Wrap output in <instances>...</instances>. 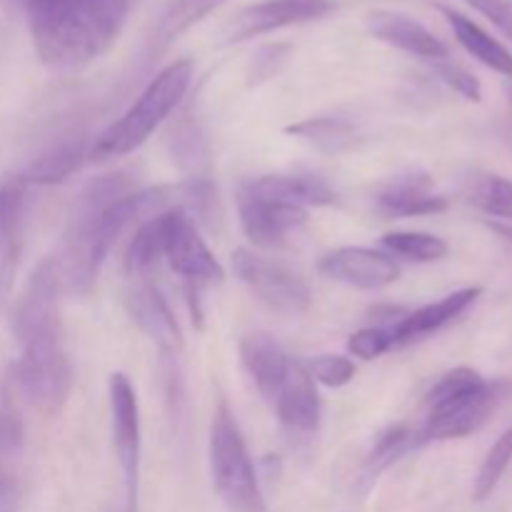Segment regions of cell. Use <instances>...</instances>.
<instances>
[{"instance_id": "8fae6325", "label": "cell", "mask_w": 512, "mask_h": 512, "mask_svg": "<svg viewBox=\"0 0 512 512\" xmlns=\"http://www.w3.org/2000/svg\"><path fill=\"white\" fill-rule=\"evenodd\" d=\"M240 228L258 248H285L308 225V210L260 195L243 183L238 190Z\"/></svg>"}, {"instance_id": "ffe728a7", "label": "cell", "mask_w": 512, "mask_h": 512, "mask_svg": "<svg viewBox=\"0 0 512 512\" xmlns=\"http://www.w3.org/2000/svg\"><path fill=\"white\" fill-rule=\"evenodd\" d=\"M25 185L18 178L0 185V308L13 285L18 268L20 245H23Z\"/></svg>"}, {"instance_id": "7a4b0ae2", "label": "cell", "mask_w": 512, "mask_h": 512, "mask_svg": "<svg viewBox=\"0 0 512 512\" xmlns=\"http://www.w3.org/2000/svg\"><path fill=\"white\" fill-rule=\"evenodd\" d=\"M63 290L58 260H43L15 300L13 325L20 355L13 368L23 400L40 413L53 415L68 403L73 390V365L63 343L58 300Z\"/></svg>"}, {"instance_id": "5b68a950", "label": "cell", "mask_w": 512, "mask_h": 512, "mask_svg": "<svg viewBox=\"0 0 512 512\" xmlns=\"http://www.w3.org/2000/svg\"><path fill=\"white\" fill-rule=\"evenodd\" d=\"M495 405L498 385L488 383L473 368H455L430 388L420 435L425 443L468 438L488 423Z\"/></svg>"}, {"instance_id": "603a6c76", "label": "cell", "mask_w": 512, "mask_h": 512, "mask_svg": "<svg viewBox=\"0 0 512 512\" xmlns=\"http://www.w3.org/2000/svg\"><path fill=\"white\" fill-rule=\"evenodd\" d=\"M425 440L420 435V428H410V425H390L383 433L375 438L373 448H370L368 458H365L363 473H360V490L368 493L375 483H378L380 475L385 470L393 468L395 463L405 458V455L415 453L418 448H423Z\"/></svg>"}, {"instance_id": "ba28073f", "label": "cell", "mask_w": 512, "mask_h": 512, "mask_svg": "<svg viewBox=\"0 0 512 512\" xmlns=\"http://www.w3.org/2000/svg\"><path fill=\"white\" fill-rule=\"evenodd\" d=\"M163 260L175 275H180L188 290L193 315L200 320V293L208 285L223 283V265L215 260L205 240L200 238L198 223L185 210L170 208L163 213Z\"/></svg>"}, {"instance_id": "7402d4cb", "label": "cell", "mask_w": 512, "mask_h": 512, "mask_svg": "<svg viewBox=\"0 0 512 512\" xmlns=\"http://www.w3.org/2000/svg\"><path fill=\"white\" fill-rule=\"evenodd\" d=\"M440 13L448 20L450 30L455 33L458 43L463 45L475 60H480L485 68L495 70V73L505 75V78H512V53L495 38V35H490L488 30L480 28L475 20L458 13V10L448 8V5H440Z\"/></svg>"}, {"instance_id": "52a82bcc", "label": "cell", "mask_w": 512, "mask_h": 512, "mask_svg": "<svg viewBox=\"0 0 512 512\" xmlns=\"http://www.w3.org/2000/svg\"><path fill=\"white\" fill-rule=\"evenodd\" d=\"M125 305H128V313L135 325L158 348L165 383H168V400L178 415L180 405H183V333H180L178 320H175L168 300L148 278L133 280L128 295H125Z\"/></svg>"}, {"instance_id": "d6986e66", "label": "cell", "mask_w": 512, "mask_h": 512, "mask_svg": "<svg viewBox=\"0 0 512 512\" xmlns=\"http://www.w3.org/2000/svg\"><path fill=\"white\" fill-rule=\"evenodd\" d=\"M238 350L240 363H243L248 378L253 380L255 390H258L268 403H275L285 378H288L290 365H293L288 355H285V350L265 333L243 335Z\"/></svg>"}, {"instance_id": "d590c367", "label": "cell", "mask_w": 512, "mask_h": 512, "mask_svg": "<svg viewBox=\"0 0 512 512\" xmlns=\"http://www.w3.org/2000/svg\"><path fill=\"white\" fill-rule=\"evenodd\" d=\"M283 63V48H280V45H270V48H265L263 53L258 55V58H255V63H253V68H255V73H253V80L255 83H260V80H265V78H270V75L275 73V70H278V65Z\"/></svg>"}, {"instance_id": "83f0119b", "label": "cell", "mask_w": 512, "mask_h": 512, "mask_svg": "<svg viewBox=\"0 0 512 512\" xmlns=\"http://www.w3.org/2000/svg\"><path fill=\"white\" fill-rule=\"evenodd\" d=\"M383 248L390 258L408 260V263H435L448 255V243L443 238L430 233H413V230L383 235Z\"/></svg>"}, {"instance_id": "4fadbf2b", "label": "cell", "mask_w": 512, "mask_h": 512, "mask_svg": "<svg viewBox=\"0 0 512 512\" xmlns=\"http://www.w3.org/2000/svg\"><path fill=\"white\" fill-rule=\"evenodd\" d=\"M320 273L358 290H383L398 280L395 258L373 248H338L320 260Z\"/></svg>"}, {"instance_id": "f1b7e54d", "label": "cell", "mask_w": 512, "mask_h": 512, "mask_svg": "<svg viewBox=\"0 0 512 512\" xmlns=\"http://www.w3.org/2000/svg\"><path fill=\"white\" fill-rule=\"evenodd\" d=\"M170 153H173L175 163L188 170L193 178H203L200 173L208 165V140H205L198 120L183 118L175 125L173 138H170Z\"/></svg>"}, {"instance_id": "cb8c5ba5", "label": "cell", "mask_w": 512, "mask_h": 512, "mask_svg": "<svg viewBox=\"0 0 512 512\" xmlns=\"http://www.w3.org/2000/svg\"><path fill=\"white\" fill-rule=\"evenodd\" d=\"M290 135L305 140L315 150L325 155L348 153L350 148L358 145V125L340 115H318V118H305L300 123H293L288 128Z\"/></svg>"}, {"instance_id": "9a60e30c", "label": "cell", "mask_w": 512, "mask_h": 512, "mask_svg": "<svg viewBox=\"0 0 512 512\" xmlns=\"http://www.w3.org/2000/svg\"><path fill=\"white\" fill-rule=\"evenodd\" d=\"M365 25L375 40L415 55V58L438 63V60H448L450 55L448 45L428 25H423L413 15L400 13V10H375L365 18Z\"/></svg>"}, {"instance_id": "e575fe53", "label": "cell", "mask_w": 512, "mask_h": 512, "mask_svg": "<svg viewBox=\"0 0 512 512\" xmlns=\"http://www.w3.org/2000/svg\"><path fill=\"white\" fill-rule=\"evenodd\" d=\"M18 495V473H15L13 463L0 458V512H15Z\"/></svg>"}, {"instance_id": "1f68e13d", "label": "cell", "mask_w": 512, "mask_h": 512, "mask_svg": "<svg viewBox=\"0 0 512 512\" xmlns=\"http://www.w3.org/2000/svg\"><path fill=\"white\" fill-rule=\"evenodd\" d=\"M348 350L350 355L360 360H375L388 353V350H393V338H390V330L383 328V325H370V328H360L358 333L350 335Z\"/></svg>"}, {"instance_id": "836d02e7", "label": "cell", "mask_w": 512, "mask_h": 512, "mask_svg": "<svg viewBox=\"0 0 512 512\" xmlns=\"http://www.w3.org/2000/svg\"><path fill=\"white\" fill-rule=\"evenodd\" d=\"M465 3L478 10L480 15H485L495 28L503 30L512 40V5L508 0H465Z\"/></svg>"}, {"instance_id": "4dcf8cb0", "label": "cell", "mask_w": 512, "mask_h": 512, "mask_svg": "<svg viewBox=\"0 0 512 512\" xmlns=\"http://www.w3.org/2000/svg\"><path fill=\"white\" fill-rule=\"evenodd\" d=\"M300 365L315 380V385L320 383L325 388H343L355 378V363L345 355H318Z\"/></svg>"}, {"instance_id": "d6a6232c", "label": "cell", "mask_w": 512, "mask_h": 512, "mask_svg": "<svg viewBox=\"0 0 512 512\" xmlns=\"http://www.w3.org/2000/svg\"><path fill=\"white\" fill-rule=\"evenodd\" d=\"M433 73L438 75L448 88H453L455 93L463 95V98L475 100V103H478L480 95H483V90H480V80L475 78L473 73H468L465 68H460V65L450 63V60H438V63H433Z\"/></svg>"}, {"instance_id": "277c9868", "label": "cell", "mask_w": 512, "mask_h": 512, "mask_svg": "<svg viewBox=\"0 0 512 512\" xmlns=\"http://www.w3.org/2000/svg\"><path fill=\"white\" fill-rule=\"evenodd\" d=\"M193 83V60L183 58L160 70L133 105L103 130L90 145V160L105 163V160L123 158V155L138 150L175 108L183 103Z\"/></svg>"}, {"instance_id": "2e32d148", "label": "cell", "mask_w": 512, "mask_h": 512, "mask_svg": "<svg viewBox=\"0 0 512 512\" xmlns=\"http://www.w3.org/2000/svg\"><path fill=\"white\" fill-rule=\"evenodd\" d=\"M375 203L390 218H423L448 208V198L435 190L433 178L423 170H405L385 180L375 193Z\"/></svg>"}, {"instance_id": "6da1fadb", "label": "cell", "mask_w": 512, "mask_h": 512, "mask_svg": "<svg viewBox=\"0 0 512 512\" xmlns=\"http://www.w3.org/2000/svg\"><path fill=\"white\" fill-rule=\"evenodd\" d=\"M170 208L185 210L195 223H203L213 215L215 188L210 180L190 178L140 190L123 170L90 180L75 198L63 250L55 258L65 293L88 295L120 235Z\"/></svg>"}, {"instance_id": "e0dca14e", "label": "cell", "mask_w": 512, "mask_h": 512, "mask_svg": "<svg viewBox=\"0 0 512 512\" xmlns=\"http://www.w3.org/2000/svg\"><path fill=\"white\" fill-rule=\"evenodd\" d=\"M480 293H483L480 288H460L455 293L445 295V298L435 300V303L423 305V308L405 310L403 318L388 328L390 338H393V348H405V345L415 343V340H423L443 330L445 325L458 320L465 310L473 308Z\"/></svg>"}, {"instance_id": "4316f807", "label": "cell", "mask_w": 512, "mask_h": 512, "mask_svg": "<svg viewBox=\"0 0 512 512\" xmlns=\"http://www.w3.org/2000/svg\"><path fill=\"white\" fill-rule=\"evenodd\" d=\"M470 205L500 220H512V180L495 173H473L465 180Z\"/></svg>"}, {"instance_id": "ac0fdd59", "label": "cell", "mask_w": 512, "mask_h": 512, "mask_svg": "<svg viewBox=\"0 0 512 512\" xmlns=\"http://www.w3.org/2000/svg\"><path fill=\"white\" fill-rule=\"evenodd\" d=\"M90 138L83 130L60 135L55 143H50L38 158L30 160L28 168L20 173V183L28 185H58L65 183L70 175L78 173L90 160Z\"/></svg>"}, {"instance_id": "f546056e", "label": "cell", "mask_w": 512, "mask_h": 512, "mask_svg": "<svg viewBox=\"0 0 512 512\" xmlns=\"http://www.w3.org/2000/svg\"><path fill=\"white\" fill-rule=\"evenodd\" d=\"M512 463V428L505 430L498 440L493 443V448L485 455L483 465H480L478 475H475L473 485V500L475 503H483L490 495L495 493V488L500 485L503 475L508 473Z\"/></svg>"}, {"instance_id": "484cf974", "label": "cell", "mask_w": 512, "mask_h": 512, "mask_svg": "<svg viewBox=\"0 0 512 512\" xmlns=\"http://www.w3.org/2000/svg\"><path fill=\"white\" fill-rule=\"evenodd\" d=\"M25 445L23 393L18 388L13 368L0 378V458L15 463Z\"/></svg>"}, {"instance_id": "8d00e7d4", "label": "cell", "mask_w": 512, "mask_h": 512, "mask_svg": "<svg viewBox=\"0 0 512 512\" xmlns=\"http://www.w3.org/2000/svg\"><path fill=\"white\" fill-rule=\"evenodd\" d=\"M508 105H510V118H508V128H505V143H508L512 150V83L508 85Z\"/></svg>"}, {"instance_id": "7c38bea8", "label": "cell", "mask_w": 512, "mask_h": 512, "mask_svg": "<svg viewBox=\"0 0 512 512\" xmlns=\"http://www.w3.org/2000/svg\"><path fill=\"white\" fill-rule=\"evenodd\" d=\"M333 10V0H260L240 10L230 20L225 30V43H243V40L290 28V25L320 20Z\"/></svg>"}, {"instance_id": "5bb4252c", "label": "cell", "mask_w": 512, "mask_h": 512, "mask_svg": "<svg viewBox=\"0 0 512 512\" xmlns=\"http://www.w3.org/2000/svg\"><path fill=\"white\" fill-rule=\"evenodd\" d=\"M273 405L278 410L280 428L295 443H305V440H313L318 435L323 405H320L315 380L305 373V368L300 363L290 365L288 378H285L283 388H280Z\"/></svg>"}, {"instance_id": "8992f818", "label": "cell", "mask_w": 512, "mask_h": 512, "mask_svg": "<svg viewBox=\"0 0 512 512\" xmlns=\"http://www.w3.org/2000/svg\"><path fill=\"white\" fill-rule=\"evenodd\" d=\"M210 475L220 503L230 512H268L258 473L233 410L220 400L210 423Z\"/></svg>"}, {"instance_id": "30bf717a", "label": "cell", "mask_w": 512, "mask_h": 512, "mask_svg": "<svg viewBox=\"0 0 512 512\" xmlns=\"http://www.w3.org/2000/svg\"><path fill=\"white\" fill-rule=\"evenodd\" d=\"M233 273L253 293L260 305L285 318H298L310 308V288L298 273L263 258L255 250L240 248L233 253Z\"/></svg>"}, {"instance_id": "d4e9b609", "label": "cell", "mask_w": 512, "mask_h": 512, "mask_svg": "<svg viewBox=\"0 0 512 512\" xmlns=\"http://www.w3.org/2000/svg\"><path fill=\"white\" fill-rule=\"evenodd\" d=\"M223 3L225 0H170L163 13H160L158 23H155L153 35H150V55L155 58L163 50H168L173 40H178L185 30L193 28L195 23H200L205 15H210Z\"/></svg>"}, {"instance_id": "9c48e42d", "label": "cell", "mask_w": 512, "mask_h": 512, "mask_svg": "<svg viewBox=\"0 0 512 512\" xmlns=\"http://www.w3.org/2000/svg\"><path fill=\"white\" fill-rule=\"evenodd\" d=\"M110 433H113L115 458L123 475V503L120 512H138V483H140V403L133 383L125 373H113L108 378Z\"/></svg>"}, {"instance_id": "3957f363", "label": "cell", "mask_w": 512, "mask_h": 512, "mask_svg": "<svg viewBox=\"0 0 512 512\" xmlns=\"http://www.w3.org/2000/svg\"><path fill=\"white\" fill-rule=\"evenodd\" d=\"M35 53L53 70H78L118 40L133 0H20Z\"/></svg>"}, {"instance_id": "44dd1931", "label": "cell", "mask_w": 512, "mask_h": 512, "mask_svg": "<svg viewBox=\"0 0 512 512\" xmlns=\"http://www.w3.org/2000/svg\"><path fill=\"white\" fill-rule=\"evenodd\" d=\"M250 188L258 190L260 195L280 200V203L298 205V208H320V205L335 203V190L325 178L315 173H275L260 175V178L248 180Z\"/></svg>"}]
</instances>
